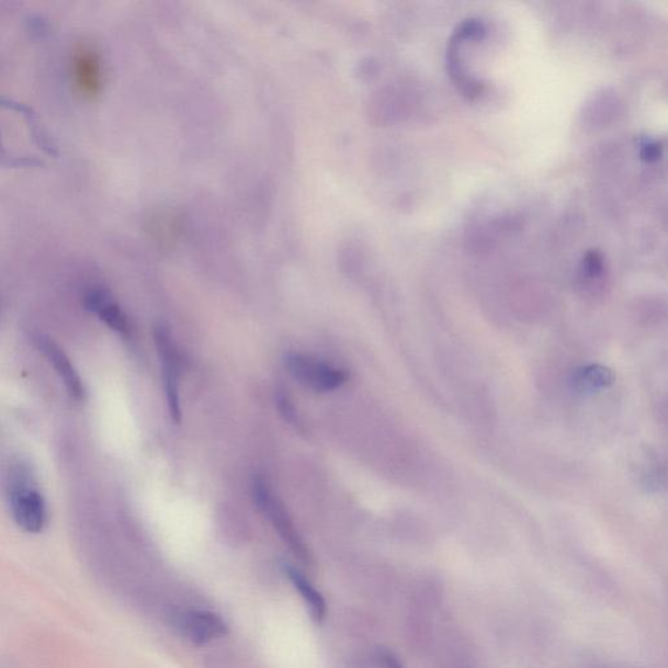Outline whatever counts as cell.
<instances>
[{
	"label": "cell",
	"mask_w": 668,
	"mask_h": 668,
	"mask_svg": "<svg viewBox=\"0 0 668 668\" xmlns=\"http://www.w3.org/2000/svg\"><path fill=\"white\" fill-rule=\"evenodd\" d=\"M278 406H279L281 417L284 418L287 423H291V424L297 427V429H298L299 421H298L297 412H295V409H294V406H293L291 399H288V397L285 394H282V392H280V394L278 395Z\"/></svg>",
	"instance_id": "5bb4252c"
},
{
	"label": "cell",
	"mask_w": 668,
	"mask_h": 668,
	"mask_svg": "<svg viewBox=\"0 0 668 668\" xmlns=\"http://www.w3.org/2000/svg\"><path fill=\"white\" fill-rule=\"evenodd\" d=\"M615 374L602 364H589L578 369L571 375V388L580 395H591L608 389L615 383Z\"/></svg>",
	"instance_id": "ba28073f"
},
{
	"label": "cell",
	"mask_w": 668,
	"mask_h": 668,
	"mask_svg": "<svg viewBox=\"0 0 668 668\" xmlns=\"http://www.w3.org/2000/svg\"><path fill=\"white\" fill-rule=\"evenodd\" d=\"M378 658H381L385 668H404L403 665L399 664V660L390 652H381V656H378Z\"/></svg>",
	"instance_id": "9a60e30c"
},
{
	"label": "cell",
	"mask_w": 668,
	"mask_h": 668,
	"mask_svg": "<svg viewBox=\"0 0 668 668\" xmlns=\"http://www.w3.org/2000/svg\"><path fill=\"white\" fill-rule=\"evenodd\" d=\"M7 498L20 529L32 534L44 532L49 512L30 465L23 461L12 464L7 473Z\"/></svg>",
	"instance_id": "6da1fadb"
},
{
	"label": "cell",
	"mask_w": 668,
	"mask_h": 668,
	"mask_svg": "<svg viewBox=\"0 0 668 668\" xmlns=\"http://www.w3.org/2000/svg\"><path fill=\"white\" fill-rule=\"evenodd\" d=\"M0 106L15 110V112L22 114L27 127H30V133L33 136L34 141H36L38 146L46 151V154L52 156L57 155L58 147L55 146L53 137L44 128L43 124H41L38 116L33 113L31 107L22 105V103L12 101L10 99L2 98H0Z\"/></svg>",
	"instance_id": "30bf717a"
},
{
	"label": "cell",
	"mask_w": 668,
	"mask_h": 668,
	"mask_svg": "<svg viewBox=\"0 0 668 668\" xmlns=\"http://www.w3.org/2000/svg\"><path fill=\"white\" fill-rule=\"evenodd\" d=\"M155 341L158 354L161 356L163 371L174 372L179 375V371L182 369V356L179 354L173 339H171L170 330L163 324L155 328Z\"/></svg>",
	"instance_id": "8fae6325"
},
{
	"label": "cell",
	"mask_w": 668,
	"mask_h": 668,
	"mask_svg": "<svg viewBox=\"0 0 668 668\" xmlns=\"http://www.w3.org/2000/svg\"><path fill=\"white\" fill-rule=\"evenodd\" d=\"M165 388H167L168 405L171 419L179 424L182 422L181 403H179L178 375L163 371Z\"/></svg>",
	"instance_id": "7c38bea8"
},
{
	"label": "cell",
	"mask_w": 668,
	"mask_h": 668,
	"mask_svg": "<svg viewBox=\"0 0 668 668\" xmlns=\"http://www.w3.org/2000/svg\"><path fill=\"white\" fill-rule=\"evenodd\" d=\"M72 92L81 101L95 102L106 87V67L98 45L81 41L72 47L68 60Z\"/></svg>",
	"instance_id": "7a4b0ae2"
},
{
	"label": "cell",
	"mask_w": 668,
	"mask_h": 668,
	"mask_svg": "<svg viewBox=\"0 0 668 668\" xmlns=\"http://www.w3.org/2000/svg\"><path fill=\"white\" fill-rule=\"evenodd\" d=\"M178 629L194 645H205L229 632L225 620L210 611H190L179 618Z\"/></svg>",
	"instance_id": "8992f818"
},
{
	"label": "cell",
	"mask_w": 668,
	"mask_h": 668,
	"mask_svg": "<svg viewBox=\"0 0 668 668\" xmlns=\"http://www.w3.org/2000/svg\"><path fill=\"white\" fill-rule=\"evenodd\" d=\"M84 306L88 312L94 313L107 326L122 335L129 333V324L126 315L116 305L112 295L105 288L93 287L84 295Z\"/></svg>",
	"instance_id": "52a82bcc"
},
{
	"label": "cell",
	"mask_w": 668,
	"mask_h": 668,
	"mask_svg": "<svg viewBox=\"0 0 668 668\" xmlns=\"http://www.w3.org/2000/svg\"><path fill=\"white\" fill-rule=\"evenodd\" d=\"M0 307H2V305H0Z\"/></svg>",
	"instance_id": "2e32d148"
},
{
	"label": "cell",
	"mask_w": 668,
	"mask_h": 668,
	"mask_svg": "<svg viewBox=\"0 0 668 668\" xmlns=\"http://www.w3.org/2000/svg\"><path fill=\"white\" fill-rule=\"evenodd\" d=\"M252 498L259 511L272 521L274 529L278 530L281 539L284 540L286 546L292 550V553L297 556L301 562L308 563L309 554L305 542L302 541L301 535L298 534L297 529H295L291 518H288L285 508L282 507L279 500L273 498L264 478L254 477L252 484Z\"/></svg>",
	"instance_id": "3957f363"
},
{
	"label": "cell",
	"mask_w": 668,
	"mask_h": 668,
	"mask_svg": "<svg viewBox=\"0 0 668 668\" xmlns=\"http://www.w3.org/2000/svg\"><path fill=\"white\" fill-rule=\"evenodd\" d=\"M34 346L43 353L52 363V366L57 371V374L65 383L68 394L78 401L86 398V387L82 384L78 371L73 367L70 358L67 356L65 350L61 349L52 337L37 333L33 336Z\"/></svg>",
	"instance_id": "5b68a950"
},
{
	"label": "cell",
	"mask_w": 668,
	"mask_h": 668,
	"mask_svg": "<svg viewBox=\"0 0 668 668\" xmlns=\"http://www.w3.org/2000/svg\"><path fill=\"white\" fill-rule=\"evenodd\" d=\"M285 363L295 381L315 392H329L341 387L348 381V372L337 370L306 355L287 354Z\"/></svg>",
	"instance_id": "277c9868"
},
{
	"label": "cell",
	"mask_w": 668,
	"mask_h": 668,
	"mask_svg": "<svg viewBox=\"0 0 668 668\" xmlns=\"http://www.w3.org/2000/svg\"><path fill=\"white\" fill-rule=\"evenodd\" d=\"M285 570L294 588L297 589L303 601L307 604L309 615H312L316 623H321L327 615V604L322 596L297 568L286 567Z\"/></svg>",
	"instance_id": "9c48e42d"
},
{
	"label": "cell",
	"mask_w": 668,
	"mask_h": 668,
	"mask_svg": "<svg viewBox=\"0 0 668 668\" xmlns=\"http://www.w3.org/2000/svg\"><path fill=\"white\" fill-rule=\"evenodd\" d=\"M0 163L5 165V167L11 168H30V167H39L41 162L37 158L34 157H19L10 154L9 149H7L2 140H0Z\"/></svg>",
	"instance_id": "4fadbf2b"
}]
</instances>
